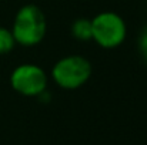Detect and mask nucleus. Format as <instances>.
<instances>
[{
  "mask_svg": "<svg viewBox=\"0 0 147 145\" xmlns=\"http://www.w3.org/2000/svg\"><path fill=\"white\" fill-rule=\"evenodd\" d=\"M10 84L13 90L22 96L36 97L46 90L47 77L42 67L36 64H22L13 70Z\"/></svg>",
  "mask_w": 147,
  "mask_h": 145,
  "instance_id": "nucleus-4",
  "label": "nucleus"
},
{
  "mask_svg": "<svg viewBox=\"0 0 147 145\" xmlns=\"http://www.w3.org/2000/svg\"><path fill=\"white\" fill-rule=\"evenodd\" d=\"M71 34L77 40L86 41L92 40V20L87 19H77L71 24Z\"/></svg>",
  "mask_w": 147,
  "mask_h": 145,
  "instance_id": "nucleus-5",
  "label": "nucleus"
},
{
  "mask_svg": "<svg viewBox=\"0 0 147 145\" xmlns=\"http://www.w3.org/2000/svg\"><path fill=\"white\" fill-rule=\"evenodd\" d=\"M139 50H140L142 57L146 60V63H147V26L143 29V31L140 33V37H139Z\"/></svg>",
  "mask_w": 147,
  "mask_h": 145,
  "instance_id": "nucleus-7",
  "label": "nucleus"
},
{
  "mask_svg": "<svg viewBox=\"0 0 147 145\" xmlns=\"http://www.w3.org/2000/svg\"><path fill=\"white\" fill-rule=\"evenodd\" d=\"M14 44H16V40L13 37L11 30L0 27V54L10 53L14 47Z\"/></svg>",
  "mask_w": 147,
  "mask_h": 145,
  "instance_id": "nucleus-6",
  "label": "nucleus"
},
{
  "mask_svg": "<svg viewBox=\"0 0 147 145\" xmlns=\"http://www.w3.org/2000/svg\"><path fill=\"white\" fill-rule=\"evenodd\" d=\"M51 76L59 87L74 90L89 81L92 76V64L83 55H67L54 64Z\"/></svg>",
  "mask_w": 147,
  "mask_h": 145,
  "instance_id": "nucleus-2",
  "label": "nucleus"
},
{
  "mask_svg": "<svg viewBox=\"0 0 147 145\" xmlns=\"http://www.w3.org/2000/svg\"><path fill=\"white\" fill-rule=\"evenodd\" d=\"M127 34L121 16L114 11H103L92 20V40L103 48L119 47Z\"/></svg>",
  "mask_w": 147,
  "mask_h": 145,
  "instance_id": "nucleus-3",
  "label": "nucleus"
},
{
  "mask_svg": "<svg viewBox=\"0 0 147 145\" xmlns=\"http://www.w3.org/2000/svg\"><path fill=\"white\" fill-rule=\"evenodd\" d=\"M46 29V17L42 9L34 4H26L17 11L11 33L16 43L30 47L43 40Z\"/></svg>",
  "mask_w": 147,
  "mask_h": 145,
  "instance_id": "nucleus-1",
  "label": "nucleus"
}]
</instances>
